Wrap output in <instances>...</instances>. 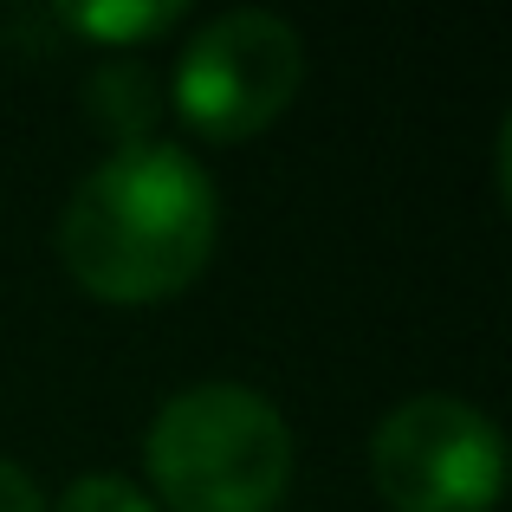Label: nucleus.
<instances>
[{"label":"nucleus","instance_id":"nucleus-1","mask_svg":"<svg viewBox=\"0 0 512 512\" xmlns=\"http://www.w3.org/2000/svg\"><path fill=\"white\" fill-rule=\"evenodd\" d=\"M214 182L175 143H124L72 188L59 260L91 299L156 305L188 292L214 260Z\"/></svg>","mask_w":512,"mask_h":512},{"label":"nucleus","instance_id":"nucleus-2","mask_svg":"<svg viewBox=\"0 0 512 512\" xmlns=\"http://www.w3.org/2000/svg\"><path fill=\"white\" fill-rule=\"evenodd\" d=\"M143 461L169 512H273L292 487V428L260 389L195 383L163 402Z\"/></svg>","mask_w":512,"mask_h":512},{"label":"nucleus","instance_id":"nucleus-3","mask_svg":"<svg viewBox=\"0 0 512 512\" xmlns=\"http://www.w3.org/2000/svg\"><path fill=\"white\" fill-rule=\"evenodd\" d=\"M305 85V39L279 13L240 7L208 20L175 65V117L208 143H247L286 117Z\"/></svg>","mask_w":512,"mask_h":512},{"label":"nucleus","instance_id":"nucleus-4","mask_svg":"<svg viewBox=\"0 0 512 512\" xmlns=\"http://www.w3.org/2000/svg\"><path fill=\"white\" fill-rule=\"evenodd\" d=\"M370 474L396 512H493L506 493V441L474 402L409 396L376 422Z\"/></svg>","mask_w":512,"mask_h":512},{"label":"nucleus","instance_id":"nucleus-5","mask_svg":"<svg viewBox=\"0 0 512 512\" xmlns=\"http://www.w3.org/2000/svg\"><path fill=\"white\" fill-rule=\"evenodd\" d=\"M59 26L98 39V46H143V39L182 26V7L175 0H130V7H59Z\"/></svg>","mask_w":512,"mask_h":512},{"label":"nucleus","instance_id":"nucleus-6","mask_svg":"<svg viewBox=\"0 0 512 512\" xmlns=\"http://www.w3.org/2000/svg\"><path fill=\"white\" fill-rule=\"evenodd\" d=\"M52 512H156V500L124 474H85L65 487V500Z\"/></svg>","mask_w":512,"mask_h":512},{"label":"nucleus","instance_id":"nucleus-7","mask_svg":"<svg viewBox=\"0 0 512 512\" xmlns=\"http://www.w3.org/2000/svg\"><path fill=\"white\" fill-rule=\"evenodd\" d=\"M0 512H46V500H39V487L20 474V467L0 454Z\"/></svg>","mask_w":512,"mask_h":512}]
</instances>
